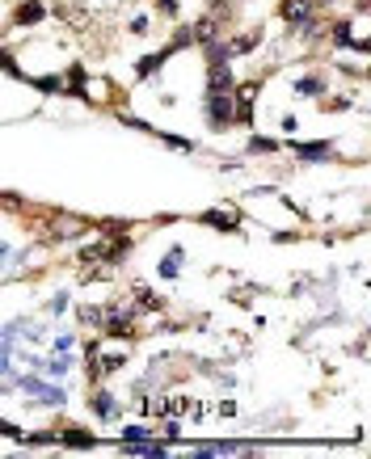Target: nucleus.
I'll list each match as a JSON object with an SVG mask.
<instances>
[{
  "mask_svg": "<svg viewBox=\"0 0 371 459\" xmlns=\"http://www.w3.org/2000/svg\"><path fill=\"white\" fill-rule=\"evenodd\" d=\"M131 295H135V299H139V304H144V308H152V312H156V308H161V299H156V295H152V291H148V287H131Z\"/></svg>",
  "mask_w": 371,
  "mask_h": 459,
  "instance_id": "6ab92c4d",
  "label": "nucleus"
},
{
  "mask_svg": "<svg viewBox=\"0 0 371 459\" xmlns=\"http://www.w3.org/2000/svg\"><path fill=\"white\" fill-rule=\"evenodd\" d=\"M232 59H237V42H220V38L207 42V63H211V67H215V63H232Z\"/></svg>",
  "mask_w": 371,
  "mask_h": 459,
  "instance_id": "0eeeda50",
  "label": "nucleus"
},
{
  "mask_svg": "<svg viewBox=\"0 0 371 459\" xmlns=\"http://www.w3.org/2000/svg\"><path fill=\"white\" fill-rule=\"evenodd\" d=\"M161 139H165L169 148H177V152H194V143H190V139H182V135H161Z\"/></svg>",
  "mask_w": 371,
  "mask_h": 459,
  "instance_id": "aec40b11",
  "label": "nucleus"
},
{
  "mask_svg": "<svg viewBox=\"0 0 371 459\" xmlns=\"http://www.w3.org/2000/svg\"><path fill=\"white\" fill-rule=\"evenodd\" d=\"M63 308H68V295H55V299H51V316H59Z\"/></svg>",
  "mask_w": 371,
  "mask_h": 459,
  "instance_id": "4be33fe9",
  "label": "nucleus"
},
{
  "mask_svg": "<svg viewBox=\"0 0 371 459\" xmlns=\"http://www.w3.org/2000/svg\"><path fill=\"white\" fill-rule=\"evenodd\" d=\"M59 447L89 451V447H93V434H89V430H59Z\"/></svg>",
  "mask_w": 371,
  "mask_h": 459,
  "instance_id": "9b49d317",
  "label": "nucleus"
},
{
  "mask_svg": "<svg viewBox=\"0 0 371 459\" xmlns=\"http://www.w3.org/2000/svg\"><path fill=\"white\" fill-rule=\"evenodd\" d=\"M215 30H220V21H215V13L211 17H203V21H194V38L207 46V42H215Z\"/></svg>",
  "mask_w": 371,
  "mask_h": 459,
  "instance_id": "4468645a",
  "label": "nucleus"
},
{
  "mask_svg": "<svg viewBox=\"0 0 371 459\" xmlns=\"http://www.w3.org/2000/svg\"><path fill=\"white\" fill-rule=\"evenodd\" d=\"M334 46H342V51L355 46V38H351V21H338V25H334Z\"/></svg>",
  "mask_w": 371,
  "mask_h": 459,
  "instance_id": "dca6fc26",
  "label": "nucleus"
},
{
  "mask_svg": "<svg viewBox=\"0 0 371 459\" xmlns=\"http://www.w3.org/2000/svg\"><path fill=\"white\" fill-rule=\"evenodd\" d=\"M93 413H97L101 422H114V418H118V405H114V396L93 388Z\"/></svg>",
  "mask_w": 371,
  "mask_h": 459,
  "instance_id": "9d476101",
  "label": "nucleus"
},
{
  "mask_svg": "<svg viewBox=\"0 0 371 459\" xmlns=\"http://www.w3.org/2000/svg\"><path fill=\"white\" fill-rule=\"evenodd\" d=\"M182 261H186V249L177 245V249H173L169 257H161V278H165V283H169V278H177V270H182Z\"/></svg>",
  "mask_w": 371,
  "mask_h": 459,
  "instance_id": "f8f14e48",
  "label": "nucleus"
},
{
  "mask_svg": "<svg viewBox=\"0 0 371 459\" xmlns=\"http://www.w3.org/2000/svg\"><path fill=\"white\" fill-rule=\"evenodd\" d=\"M275 148H279V143H275V139H262V135H253V139H249V152H253V156H262V152H266V156H270V152H275Z\"/></svg>",
  "mask_w": 371,
  "mask_h": 459,
  "instance_id": "a211bd4d",
  "label": "nucleus"
},
{
  "mask_svg": "<svg viewBox=\"0 0 371 459\" xmlns=\"http://www.w3.org/2000/svg\"><path fill=\"white\" fill-rule=\"evenodd\" d=\"M300 160H329L334 156V143L329 139H313V143H291Z\"/></svg>",
  "mask_w": 371,
  "mask_h": 459,
  "instance_id": "7ed1b4c3",
  "label": "nucleus"
},
{
  "mask_svg": "<svg viewBox=\"0 0 371 459\" xmlns=\"http://www.w3.org/2000/svg\"><path fill=\"white\" fill-rule=\"evenodd\" d=\"M139 439H148V430H139V426H127L122 430V443H139Z\"/></svg>",
  "mask_w": 371,
  "mask_h": 459,
  "instance_id": "412c9836",
  "label": "nucleus"
},
{
  "mask_svg": "<svg viewBox=\"0 0 371 459\" xmlns=\"http://www.w3.org/2000/svg\"><path fill=\"white\" fill-rule=\"evenodd\" d=\"M355 51H363V55H371V38H355Z\"/></svg>",
  "mask_w": 371,
  "mask_h": 459,
  "instance_id": "b1692460",
  "label": "nucleus"
},
{
  "mask_svg": "<svg viewBox=\"0 0 371 459\" xmlns=\"http://www.w3.org/2000/svg\"><path fill=\"white\" fill-rule=\"evenodd\" d=\"M207 93H237L232 63H215V67H211V76H207Z\"/></svg>",
  "mask_w": 371,
  "mask_h": 459,
  "instance_id": "f03ea898",
  "label": "nucleus"
},
{
  "mask_svg": "<svg viewBox=\"0 0 371 459\" xmlns=\"http://www.w3.org/2000/svg\"><path fill=\"white\" fill-rule=\"evenodd\" d=\"M211 459V455H253V447H241V443H207V447H199L194 459Z\"/></svg>",
  "mask_w": 371,
  "mask_h": 459,
  "instance_id": "20e7f679",
  "label": "nucleus"
},
{
  "mask_svg": "<svg viewBox=\"0 0 371 459\" xmlns=\"http://www.w3.org/2000/svg\"><path fill=\"white\" fill-rule=\"evenodd\" d=\"M237 93H207V122L211 131H228L237 122Z\"/></svg>",
  "mask_w": 371,
  "mask_h": 459,
  "instance_id": "f257e3e1",
  "label": "nucleus"
},
{
  "mask_svg": "<svg viewBox=\"0 0 371 459\" xmlns=\"http://www.w3.org/2000/svg\"><path fill=\"white\" fill-rule=\"evenodd\" d=\"M46 17V4L42 0H21V8H17V25H38Z\"/></svg>",
  "mask_w": 371,
  "mask_h": 459,
  "instance_id": "423d86ee",
  "label": "nucleus"
},
{
  "mask_svg": "<svg viewBox=\"0 0 371 459\" xmlns=\"http://www.w3.org/2000/svg\"><path fill=\"white\" fill-rule=\"evenodd\" d=\"M283 17H287L291 25L313 21V0H283Z\"/></svg>",
  "mask_w": 371,
  "mask_h": 459,
  "instance_id": "39448f33",
  "label": "nucleus"
},
{
  "mask_svg": "<svg viewBox=\"0 0 371 459\" xmlns=\"http://www.w3.org/2000/svg\"><path fill=\"white\" fill-rule=\"evenodd\" d=\"M169 55H173V46H165V51H156V55L139 59V63H135V80H148V76H152V72H156V67H161V63H165Z\"/></svg>",
  "mask_w": 371,
  "mask_h": 459,
  "instance_id": "1a4fd4ad",
  "label": "nucleus"
},
{
  "mask_svg": "<svg viewBox=\"0 0 371 459\" xmlns=\"http://www.w3.org/2000/svg\"><path fill=\"white\" fill-rule=\"evenodd\" d=\"M131 253V236H118V240H110V257L106 261H122Z\"/></svg>",
  "mask_w": 371,
  "mask_h": 459,
  "instance_id": "f3484780",
  "label": "nucleus"
},
{
  "mask_svg": "<svg viewBox=\"0 0 371 459\" xmlns=\"http://www.w3.org/2000/svg\"><path fill=\"white\" fill-rule=\"evenodd\" d=\"M203 224H211V228H220V232H237V215H224V211H207Z\"/></svg>",
  "mask_w": 371,
  "mask_h": 459,
  "instance_id": "2eb2a0df",
  "label": "nucleus"
},
{
  "mask_svg": "<svg viewBox=\"0 0 371 459\" xmlns=\"http://www.w3.org/2000/svg\"><path fill=\"white\" fill-rule=\"evenodd\" d=\"M161 13L165 17H177V0H161Z\"/></svg>",
  "mask_w": 371,
  "mask_h": 459,
  "instance_id": "5701e85b",
  "label": "nucleus"
},
{
  "mask_svg": "<svg viewBox=\"0 0 371 459\" xmlns=\"http://www.w3.org/2000/svg\"><path fill=\"white\" fill-rule=\"evenodd\" d=\"M291 89H296L300 97H321V93H325V84H321L317 76H296V80H291Z\"/></svg>",
  "mask_w": 371,
  "mask_h": 459,
  "instance_id": "ddd939ff",
  "label": "nucleus"
},
{
  "mask_svg": "<svg viewBox=\"0 0 371 459\" xmlns=\"http://www.w3.org/2000/svg\"><path fill=\"white\" fill-rule=\"evenodd\" d=\"M122 451H127V455H139V459H165V455H169V447H161V443H152V439H139L135 447L127 443Z\"/></svg>",
  "mask_w": 371,
  "mask_h": 459,
  "instance_id": "6e6552de",
  "label": "nucleus"
}]
</instances>
